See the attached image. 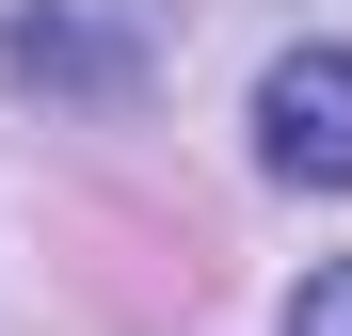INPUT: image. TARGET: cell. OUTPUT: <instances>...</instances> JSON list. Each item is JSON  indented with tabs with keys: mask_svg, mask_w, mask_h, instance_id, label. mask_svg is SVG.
Returning a JSON list of instances; mask_svg holds the SVG:
<instances>
[{
	"mask_svg": "<svg viewBox=\"0 0 352 336\" xmlns=\"http://www.w3.org/2000/svg\"><path fill=\"white\" fill-rule=\"evenodd\" d=\"M288 336H352V256H320V272H305V304H288Z\"/></svg>",
	"mask_w": 352,
	"mask_h": 336,
	"instance_id": "2",
	"label": "cell"
},
{
	"mask_svg": "<svg viewBox=\"0 0 352 336\" xmlns=\"http://www.w3.org/2000/svg\"><path fill=\"white\" fill-rule=\"evenodd\" d=\"M256 160L305 192H352V48H288L256 80Z\"/></svg>",
	"mask_w": 352,
	"mask_h": 336,
	"instance_id": "1",
	"label": "cell"
}]
</instances>
